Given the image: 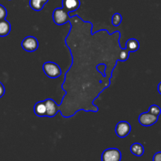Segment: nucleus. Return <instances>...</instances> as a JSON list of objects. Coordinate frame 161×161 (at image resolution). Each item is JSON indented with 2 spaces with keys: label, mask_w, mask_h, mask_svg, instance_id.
I'll use <instances>...</instances> for the list:
<instances>
[{
  "label": "nucleus",
  "mask_w": 161,
  "mask_h": 161,
  "mask_svg": "<svg viewBox=\"0 0 161 161\" xmlns=\"http://www.w3.org/2000/svg\"><path fill=\"white\" fill-rule=\"evenodd\" d=\"M157 90H158V92L161 94V82L158 84V86H157Z\"/></svg>",
  "instance_id": "6ab92c4d"
},
{
  "label": "nucleus",
  "mask_w": 161,
  "mask_h": 161,
  "mask_svg": "<svg viewBox=\"0 0 161 161\" xmlns=\"http://www.w3.org/2000/svg\"><path fill=\"white\" fill-rule=\"evenodd\" d=\"M140 43L138 42V39H134V38H130V39H127L126 42L125 48L128 50L130 53H134L139 50Z\"/></svg>",
  "instance_id": "9d476101"
},
{
  "label": "nucleus",
  "mask_w": 161,
  "mask_h": 161,
  "mask_svg": "<svg viewBox=\"0 0 161 161\" xmlns=\"http://www.w3.org/2000/svg\"><path fill=\"white\" fill-rule=\"evenodd\" d=\"M21 47L27 52H34L39 48V41L34 36H26L22 40Z\"/></svg>",
  "instance_id": "20e7f679"
},
{
  "label": "nucleus",
  "mask_w": 161,
  "mask_h": 161,
  "mask_svg": "<svg viewBox=\"0 0 161 161\" xmlns=\"http://www.w3.org/2000/svg\"><path fill=\"white\" fill-rule=\"evenodd\" d=\"M121 159L122 153L116 148H108L102 154V161H121Z\"/></svg>",
  "instance_id": "7ed1b4c3"
},
{
  "label": "nucleus",
  "mask_w": 161,
  "mask_h": 161,
  "mask_svg": "<svg viewBox=\"0 0 161 161\" xmlns=\"http://www.w3.org/2000/svg\"><path fill=\"white\" fill-rule=\"evenodd\" d=\"M34 113L39 117L47 116V108L44 101H40L36 103L34 106Z\"/></svg>",
  "instance_id": "1a4fd4ad"
},
{
  "label": "nucleus",
  "mask_w": 161,
  "mask_h": 161,
  "mask_svg": "<svg viewBox=\"0 0 161 161\" xmlns=\"http://www.w3.org/2000/svg\"><path fill=\"white\" fill-rule=\"evenodd\" d=\"M42 70L47 76L51 79H56L61 76V69L58 64L52 61H47L42 65Z\"/></svg>",
  "instance_id": "f03ea898"
},
{
  "label": "nucleus",
  "mask_w": 161,
  "mask_h": 161,
  "mask_svg": "<svg viewBox=\"0 0 161 161\" xmlns=\"http://www.w3.org/2000/svg\"><path fill=\"white\" fill-rule=\"evenodd\" d=\"M80 4V0H62V8L68 13L76 11Z\"/></svg>",
  "instance_id": "6e6552de"
},
{
  "label": "nucleus",
  "mask_w": 161,
  "mask_h": 161,
  "mask_svg": "<svg viewBox=\"0 0 161 161\" xmlns=\"http://www.w3.org/2000/svg\"><path fill=\"white\" fill-rule=\"evenodd\" d=\"M153 161H161V152H157L154 154Z\"/></svg>",
  "instance_id": "f3484780"
},
{
  "label": "nucleus",
  "mask_w": 161,
  "mask_h": 161,
  "mask_svg": "<svg viewBox=\"0 0 161 161\" xmlns=\"http://www.w3.org/2000/svg\"><path fill=\"white\" fill-rule=\"evenodd\" d=\"M130 153H131L133 155L136 156V157H142L143 156L145 153V149L144 146L141 144V143L135 142L130 146Z\"/></svg>",
  "instance_id": "f8f14e48"
},
{
  "label": "nucleus",
  "mask_w": 161,
  "mask_h": 161,
  "mask_svg": "<svg viewBox=\"0 0 161 161\" xmlns=\"http://www.w3.org/2000/svg\"><path fill=\"white\" fill-rule=\"evenodd\" d=\"M7 16V9L4 6L0 4V20L6 19Z\"/></svg>",
  "instance_id": "dca6fc26"
},
{
  "label": "nucleus",
  "mask_w": 161,
  "mask_h": 161,
  "mask_svg": "<svg viewBox=\"0 0 161 161\" xmlns=\"http://www.w3.org/2000/svg\"><path fill=\"white\" fill-rule=\"evenodd\" d=\"M53 20L57 25L70 24L64 44L70 51L72 64L61 85L64 95L58 113L67 119L80 111L97 113L99 108L94 102L111 85L118 61L129 58L130 52L120 45L121 32L109 33L106 29L93 32L92 22L62 7L53 10Z\"/></svg>",
  "instance_id": "f257e3e1"
},
{
  "label": "nucleus",
  "mask_w": 161,
  "mask_h": 161,
  "mask_svg": "<svg viewBox=\"0 0 161 161\" xmlns=\"http://www.w3.org/2000/svg\"><path fill=\"white\" fill-rule=\"evenodd\" d=\"M11 31V25L6 19L0 20V37H6Z\"/></svg>",
  "instance_id": "9b49d317"
},
{
  "label": "nucleus",
  "mask_w": 161,
  "mask_h": 161,
  "mask_svg": "<svg viewBox=\"0 0 161 161\" xmlns=\"http://www.w3.org/2000/svg\"><path fill=\"white\" fill-rule=\"evenodd\" d=\"M46 108H47V117H53L58 113V104L52 98H47L44 100Z\"/></svg>",
  "instance_id": "0eeeda50"
},
{
  "label": "nucleus",
  "mask_w": 161,
  "mask_h": 161,
  "mask_svg": "<svg viewBox=\"0 0 161 161\" xmlns=\"http://www.w3.org/2000/svg\"><path fill=\"white\" fill-rule=\"evenodd\" d=\"M5 93H6V89H5L4 85H3V83L2 82H0V98L2 97H3Z\"/></svg>",
  "instance_id": "a211bd4d"
},
{
  "label": "nucleus",
  "mask_w": 161,
  "mask_h": 161,
  "mask_svg": "<svg viewBox=\"0 0 161 161\" xmlns=\"http://www.w3.org/2000/svg\"><path fill=\"white\" fill-rule=\"evenodd\" d=\"M148 113L153 115V116H158L159 117V116L161 114V108L158 106V105H152L149 108V111H148Z\"/></svg>",
  "instance_id": "2eb2a0df"
},
{
  "label": "nucleus",
  "mask_w": 161,
  "mask_h": 161,
  "mask_svg": "<svg viewBox=\"0 0 161 161\" xmlns=\"http://www.w3.org/2000/svg\"><path fill=\"white\" fill-rule=\"evenodd\" d=\"M115 131H116V135H117L119 138H126V137L130 133V131H131V126H130V124H129L127 121H119V122L116 124V128H115Z\"/></svg>",
  "instance_id": "39448f33"
},
{
  "label": "nucleus",
  "mask_w": 161,
  "mask_h": 161,
  "mask_svg": "<svg viewBox=\"0 0 161 161\" xmlns=\"http://www.w3.org/2000/svg\"><path fill=\"white\" fill-rule=\"evenodd\" d=\"M122 16L119 13H116L113 14V18H112V23L113 25L115 27H118L120 25L121 22H122Z\"/></svg>",
  "instance_id": "4468645a"
},
{
  "label": "nucleus",
  "mask_w": 161,
  "mask_h": 161,
  "mask_svg": "<svg viewBox=\"0 0 161 161\" xmlns=\"http://www.w3.org/2000/svg\"><path fill=\"white\" fill-rule=\"evenodd\" d=\"M48 1L49 0H29V6L33 10L39 12L42 10Z\"/></svg>",
  "instance_id": "ddd939ff"
},
{
  "label": "nucleus",
  "mask_w": 161,
  "mask_h": 161,
  "mask_svg": "<svg viewBox=\"0 0 161 161\" xmlns=\"http://www.w3.org/2000/svg\"><path fill=\"white\" fill-rule=\"evenodd\" d=\"M158 121V116H153L149 113H142L138 116V122L143 127H150Z\"/></svg>",
  "instance_id": "423d86ee"
}]
</instances>
